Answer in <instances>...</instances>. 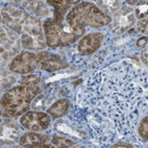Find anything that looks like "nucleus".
Segmentation results:
<instances>
[{"label":"nucleus","instance_id":"f03ea898","mask_svg":"<svg viewBox=\"0 0 148 148\" xmlns=\"http://www.w3.org/2000/svg\"><path fill=\"white\" fill-rule=\"evenodd\" d=\"M66 20L71 26L77 28L101 27L112 23L111 17L90 2H82L72 8L67 14Z\"/></svg>","mask_w":148,"mask_h":148},{"label":"nucleus","instance_id":"6e6552de","mask_svg":"<svg viewBox=\"0 0 148 148\" xmlns=\"http://www.w3.org/2000/svg\"><path fill=\"white\" fill-rule=\"evenodd\" d=\"M104 36L101 32H91L82 38L78 43V51L84 56H89L95 52L102 44Z\"/></svg>","mask_w":148,"mask_h":148},{"label":"nucleus","instance_id":"9b49d317","mask_svg":"<svg viewBox=\"0 0 148 148\" xmlns=\"http://www.w3.org/2000/svg\"><path fill=\"white\" fill-rule=\"evenodd\" d=\"M22 45L26 49L30 50H41L46 47V43L44 41L42 34H22Z\"/></svg>","mask_w":148,"mask_h":148},{"label":"nucleus","instance_id":"1a4fd4ad","mask_svg":"<svg viewBox=\"0 0 148 148\" xmlns=\"http://www.w3.org/2000/svg\"><path fill=\"white\" fill-rule=\"evenodd\" d=\"M49 142V136L36 134V132H26L20 139V145L27 148H52L53 145L47 144Z\"/></svg>","mask_w":148,"mask_h":148},{"label":"nucleus","instance_id":"2eb2a0df","mask_svg":"<svg viewBox=\"0 0 148 148\" xmlns=\"http://www.w3.org/2000/svg\"><path fill=\"white\" fill-rule=\"evenodd\" d=\"M147 116H145L143 118V120L141 121L140 127H139V134L144 140L147 141L148 139V123H147Z\"/></svg>","mask_w":148,"mask_h":148},{"label":"nucleus","instance_id":"ddd939ff","mask_svg":"<svg viewBox=\"0 0 148 148\" xmlns=\"http://www.w3.org/2000/svg\"><path fill=\"white\" fill-rule=\"evenodd\" d=\"M21 85L26 87L27 89L34 92L36 95L41 93L42 87H41V77L36 75V74H29L24 76L21 79Z\"/></svg>","mask_w":148,"mask_h":148},{"label":"nucleus","instance_id":"aec40b11","mask_svg":"<svg viewBox=\"0 0 148 148\" xmlns=\"http://www.w3.org/2000/svg\"><path fill=\"white\" fill-rule=\"evenodd\" d=\"M141 58H142L144 63L147 64V50H146V49H144V50L142 51V53H141Z\"/></svg>","mask_w":148,"mask_h":148},{"label":"nucleus","instance_id":"20e7f679","mask_svg":"<svg viewBox=\"0 0 148 148\" xmlns=\"http://www.w3.org/2000/svg\"><path fill=\"white\" fill-rule=\"evenodd\" d=\"M2 22L17 32L23 34H42L41 21L30 16L17 6L8 5L2 10Z\"/></svg>","mask_w":148,"mask_h":148},{"label":"nucleus","instance_id":"dca6fc26","mask_svg":"<svg viewBox=\"0 0 148 148\" xmlns=\"http://www.w3.org/2000/svg\"><path fill=\"white\" fill-rule=\"evenodd\" d=\"M136 16L138 17V18H144V17L147 16V4H144V6L143 8H138L137 10H136Z\"/></svg>","mask_w":148,"mask_h":148},{"label":"nucleus","instance_id":"0eeeda50","mask_svg":"<svg viewBox=\"0 0 148 148\" xmlns=\"http://www.w3.org/2000/svg\"><path fill=\"white\" fill-rule=\"evenodd\" d=\"M38 60H39V67L48 72H53L68 67L67 63L63 61L61 56L48 51H42L39 53Z\"/></svg>","mask_w":148,"mask_h":148},{"label":"nucleus","instance_id":"f8f14e48","mask_svg":"<svg viewBox=\"0 0 148 148\" xmlns=\"http://www.w3.org/2000/svg\"><path fill=\"white\" fill-rule=\"evenodd\" d=\"M69 108H70V101L68 99H66V98L60 99L48 108L47 114L52 117L53 119H58V118H61L67 114Z\"/></svg>","mask_w":148,"mask_h":148},{"label":"nucleus","instance_id":"a211bd4d","mask_svg":"<svg viewBox=\"0 0 148 148\" xmlns=\"http://www.w3.org/2000/svg\"><path fill=\"white\" fill-rule=\"evenodd\" d=\"M147 44V38L146 37H143V38H141V39H139L138 40V42H137V46L138 47H144V46Z\"/></svg>","mask_w":148,"mask_h":148},{"label":"nucleus","instance_id":"39448f33","mask_svg":"<svg viewBox=\"0 0 148 148\" xmlns=\"http://www.w3.org/2000/svg\"><path fill=\"white\" fill-rule=\"evenodd\" d=\"M39 66L38 56L29 51H23L16 56L10 65V69L14 73L27 74L36 70Z\"/></svg>","mask_w":148,"mask_h":148},{"label":"nucleus","instance_id":"f257e3e1","mask_svg":"<svg viewBox=\"0 0 148 148\" xmlns=\"http://www.w3.org/2000/svg\"><path fill=\"white\" fill-rule=\"evenodd\" d=\"M49 5L54 8V16L44 22L46 44L56 48L71 45L82 37L85 28L71 26L67 22L65 14L70 8L71 1H47Z\"/></svg>","mask_w":148,"mask_h":148},{"label":"nucleus","instance_id":"7ed1b4c3","mask_svg":"<svg viewBox=\"0 0 148 148\" xmlns=\"http://www.w3.org/2000/svg\"><path fill=\"white\" fill-rule=\"evenodd\" d=\"M36 96L37 95L34 92L22 85L12 88L1 99V112L3 117L13 118L25 114Z\"/></svg>","mask_w":148,"mask_h":148},{"label":"nucleus","instance_id":"9d476101","mask_svg":"<svg viewBox=\"0 0 148 148\" xmlns=\"http://www.w3.org/2000/svg\"><path fill=\"white\" fill-rule=\"evenodd\" d=\"M134 22H135L134 11H132V8L126 6L125 8H122L119 13H117L113 29L115 32H123V30H126L128 27L132 26Z\"/></svg>","mask_w":148,"mask_h":148},{"label":"nucleus","instance_id":"4468645a","mask_svg":"<svg viewBox=\"0 0 148 148\" xmlns=\"http://www.w3.org/2000/svg\"><path fill=\"white\" fill-rule=\"evenodd\" d=\"M52 143H53V145H56L61 148H67V147H72V146H74L73 141L68 140L66 138H62V137H53Z\"/></svg>","mask_w":148,"mask_h":148},{"label":"nucleus","instance_id":"6ab92c4d","mask_svg":"<svg viewBox=\"0 0 148 148\" xmlns=\"http://www.w3.org/2000/svg\"><path fill=\"white\" fill-rule=\"evenodd\" d=\"M113 147H127V148H132V145L128 144V143H125V142H119V143H116Z\"/></svg>","mask_w":148,"mask_h":148},{"label":"nucleus","instance_id":"423d86ee","mask_svg":"<svg viewBox=\"0 0 148 148\" xmlns=\"http://www.w3.org/2000/svg\"><path fill=\"white\" fill-rule=\"evenodd\" d=\"M20 123L24 128H27L32 132H41L49 127L50 117L45 113L28 112L21 117Z\"/></svg>","mask_w":148,"mask_h":148},{"label":"nucleus","instance_id":"f3484780","mask_svg":"<svg viewBox=\"0 0 148 148\" xmlns=\"http://www.w3.org/2000/svg\"><path fill=\"white\" fill-rule=\"evenodd\" d=\"M138 26H139V30H140L141 32L146 34V32H147V19H145L143 22H140Z\"/></svg>","mask_w":148,"mask_h":148}]
</instances>
